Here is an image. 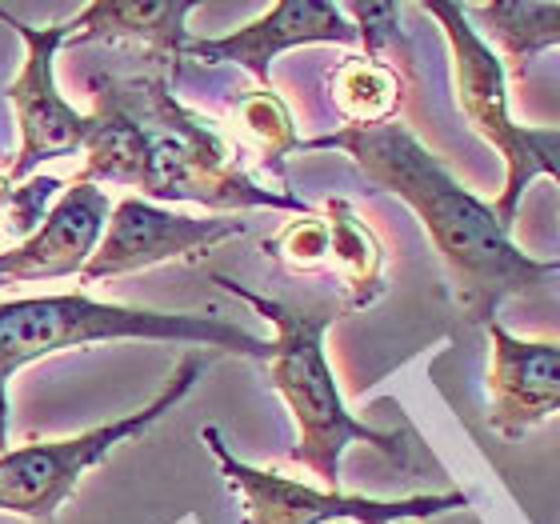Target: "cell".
Instances as JSON below:
<instances>
[{
	"instance_id": "1",
	"label": "cell",
	"mask_w": 560,
	"mask_h": 524,
	"mask_svg": "<svg viewBox=\"0 0 560 524\" xmlns=\"http://www.w3.org/2000/svg\"><path fill=\"white\" fill-rule=\"evenodd\" d=\"M84 164L72 181L120 185L152 205H205L217 217L277 209L313 212L289 188H265L236 156L221 125L176 101L173 69L149 65L132 77L96 72Z\"/></svg>"
},
{
	"instance_id": "2",
	"label": "cell",
	"mask_w": 560,
	"mask_h": 524,
	"mask_svg": "<svg viewBox=\"0 0 560 524\" xmlns=\"http://www.w3.org/2000/svg\"><path fill=\"white\" fill-rule=\"evenodd\" d=\"M296 152H345L381 193L405 200L424 224L448 272L453 301L472 325L489 328L504 301L537 292L540 284L560 277V257L540 260L525 253L489 200L460 185L441 156L424 149V140L400 120L369 129L340 125L325 137L301 140Z\"/></svg>"
},
{
	"instance_id": "3",
	"label": "cell",
	"mask_w": 560,
	"mask_h": 524,
	"mask_svg": "<svg viewBox=\"0 0 560 524\" xmlns=\"http://www.w3.org/2000/svg\"><path fill=\"white\" fill-rule=\"evenodd\" d=\"M217 284L233 292L236 301H245L253 313H260L272 325V349H269V385L284 400L296 424V444H292L289 461L304 465L320 480V489L340 492V456L352 444H364L393 461L397 468L417 465V432L400 429L385 432L352 417L337 385V373L328 364L325 337L332 321L345 313V304H325V308H301V304L277 301L265 292H253L248 284L217 272Z\"/></svg>"
},
{
	"instance_id": "4",
	"label": "cell",
	"mask_w": 560,
	"mask_h": 524,
	"mask_svg": "<svg viewBox=\"0 0 560 524\" xmlns=\"http://www.w3.org/2000/svg\"><path fill=\"white\" fill-rule=\"evenodd\" d=\"M105 340H173L221 349L245 361H269L272 340L212 313H161L137 304L96 301L93 292H48L0 301V453L9 449V385L24 364H36L52 352Z\"/></svg>"
},
{
	"instance_id": "5",
	"label": "cell",
	"mask_w": 560,
	"mask_h": 524,
	"mask_svg": "<svg viewBox=\"0 0 560 524\" xmlns=\"http://www.w3.org/2000/svg\"><path fill=\"white\" fill-rule=\"evenodd\" d=\"M417 12L441 24L453 60V93L480 140H489L497 156L504 161V188L492 200L504 229H513L521 200L537 176H552L560 185V129H528L516 125L509 113V69L501 53L480 36V28L468 21L465 4L453 0H429L417 4Z\"/></svg>"
},
{
	"instance_id": "6",
	"label": "cell",
	"mask_w": 560,
	"mask_h": 524,
	"mask_svg": "<svg viewBox=\"0 0 560 524\" xmlns=\"http://www.w3.org/2000/svg\"><path fill=\"white\" fill-rule=\"evenodd\" d=\"M205 369H209V357L192 352V357H185V361L176 364L173 376L137 412H125L120 420L84 429L77 436H57V441H33V444L4 449L0 453V513L24 516V521H52L60 513V504L77 492L84 473H93L113 449L137 441L156 420L168 417L197 388Z\"/></svg>"
},
{
	"instance_id": "7",
	"label": "cell",
	"mask_w": 560,
	"mask_h": 524,
	"mask_svg": "<svg viewBox=\"0 0 560 524\" xmlns=\"http://www.w3.org/2000/svg\"><path fill=\"white\" fill-rule=\"evenodd\" d=\"M200 441L241 504V524H417L468 509V492L460 489L417 492V497H397V501L316 489L296 477H284L277 468H257L241 461L217 424H205Z\"/></svg>"
},
{
	"instance_id": "8",
	"label": "cell",
	"mask_w": 560,
	"mask_h": 524,
	"mask_svg": "<svg viewBox=\"0 0 560 524\" xmlns=\"http://www.w3.org/2000/svg\"><path fill=\"white\" fill-rule=\"evenodd\" d=\"M0 21L24 40L21 69L4 89V101L12 105V120L21 132V144L12 152L4 176L12 185H24L40 164L77 156L89 137V113H77L57 89V53L69 48L77 28H72V16L57 24H28L12 16L4 4H0Z\"/></svg>"
},
{
	"instance_id": "9",
	"label": "cell",
	"mask_w": 560,
	"mask_h": 524,
	"mask_svg": "<svg viewBox=\"0 0 560 524\" xmlns=\"http://www.w3.org/2000/svg\"><path fill=\"white\" fill-rule=\"evenodd\" d=\"M248 233L245 217H188V212L161 209L152 200L125 197L113 205L105 233L96 241L93 257L81 268V284H105V280L132 277L144 268L168 265V260H200L224 241Z\"/></svg>"
},
{
	"instance_id": "10",
	"label": "cell",
	"mask_w": 560,
	"mask_h": 524,
	"mask_svg": "<svg viewBox=\"0 0 560 524\" xmlns=\"http://www.w3.org/2000/svg\"><path fill=\"white\" fill-rule=\"evenodd\" d=\"M304 45H357V28L332 0H277L257 21L224 36H192L185 60L236 65L260 89H272V60Z\"/></svg>"
},
{
	"instance_id": "11",
	"label": "cell",
	"mask_w": 560,
	"mask_h": 524,
	"mask_svg": "<svg viewBox=\"0 0 560 524\" xmlns=\"http://www.w3.org/2000/svg\"><path fill=\"white\" fill-rule=\"evenodd\" d=\"M108 212H113V200H108L105 188L69 176V188L45 212V221L36 224L24 241L0 253V289L81 277V268L89 265L96 241L105 233Z\"/></svg>"
},
{
	"instance_id": "12",
	"label": "cell",
	"mask_w": 560,
	"mask_h": 524,
	"mask_svg": "<svg viewBox=\"0 0 560 524\" xmlns=\"http://www.w3.org/2000/svg\"><path fill=\"white\" fill-rule=\"evenodd\" d=\"M489 424L504 441L560 412V340H525L501 321L489 328Z\"/></svg>"
},
{
	"instance_id": "13",
	"label": "cell",
	"mask_w": 560,
	"mask_h": 524,
	"mask_svg": "<svg viewBox=\"0 0 560 524\" xmlns=\"http://www.w3.org/2000/svg\"><path fill=\"white\" fill-rule=\"evenodd\" d=\"M197 0H93L72 12V40H132L149 48V65H176L185 60L188 48V16L197 12Z\"/></svg>"
},
{
	"instance_id": "14",
	"label": "cell",
	"mask_w": 560,
	"mask_h": 524,
	"mask_svg": "<svg viewBox=\"0 0 560 524\" xmlns=\"http://www.w3.org/2000/svg\"><path fill=\"white\" fill-rule=\"evenodd\" d=\"M328 224V268L340 272V289H345V308H369L373 301L385 296V245L381 236L364 224V217L352 209L349 200H325L320 209Z\"/></svg>"
},
{
	"instance_id": "15",
	"label": "cell",
	"mask_w": 560,
	"mask_h": 524,
	"mask_svg": "<svg viewBox=\"0 0 560 524\" xmlns=\"http://www.w3.org/2000/svg\"><path fill=\"white\" fill-rule=\"evenodd\" d=\"M465 12L468 21L472 16L485 21L501 60L513 65L521 81L545 48H560V0H489V4H465Z\"/></svg>"
},
{
	"instance_id": "16",
	"label": "cell",
	"mask_w": 560,
	"mask_h": 524,
	"mask_svg": "<svg viewBox=\"0 0 560 524\" xmlns=\"http://www.w3.org/2000/svg\"><path fill=\"white\" fill-rule=\"evenodd\" d=\"M328 96L345 125L369 129L388 125L405 108V77L393 60L376 57H345L328 72Z\"/></svg>"
},
{
	"instance_id": "17",
	"label": "cell",
	"mask_w": 560,
	"mask_h": 524,
	"mask_svg": "<svg viewBox=\"0 0 560 524\" xmlns=\"http://www.w3.org/2000/svg\"><path fill=\"white\" fill-rule=\"evenodd\" d=\"M233 113H236V125H241V129L248 132V140L257 144L265 168L284 181V161L301 149V137H296L289 105H284L272 89H257V93L241 96L233 105Z\"/></svg>"
},
{
	"instance_id": "18",
	"label": "cell",
	"mask_w": 560,
	"mask_h": 524,
	"mask_svg": "<svg viewBox=\"0 0 560 524\" xmlns=\"http://www.w3.org/2000/svg\"><path fill=\"white\" fill-rule=\"evenodd\" d=\"M265 253L289 268V272H320L328 268V224L320 212H304L301 221H289L284 229L265 241Z\"/></svg>"
},
{
	"instance_id": "19",
	"label": "cell",
	"mask_w": 560,
	"mask_h": 524,
	"mask_svg": "<svg viewBox=\"0 0 560 524\" xmlns=\"http://www.w3.org/2000/svg\"><path fill=\"white\" fill-rule=\"evenodd\" d=\"M340 12L357 28V45L364 48V57L388 60L393 48H405V33H400L405 4H393V0H349V4H340Z\"/></svg>"
},
{
	"instance_id": "20",
	"label": "cell",
	"mask_w": 560,
	"mask_h": 524,
	"mask_svg": "<svg viewBox=\"0 0 560 524\" xmlns=\"http://www.w3.org/2000/svg\"><path fill=\"white\" fill-rule=\"evenodd\" d=\"M57 188H69V181L60 176H28V185H12L9 176L0 173V217L16 229V233H33L36 224L45 221V200L57 193Z\"/></svg>"
}]
</instances>
